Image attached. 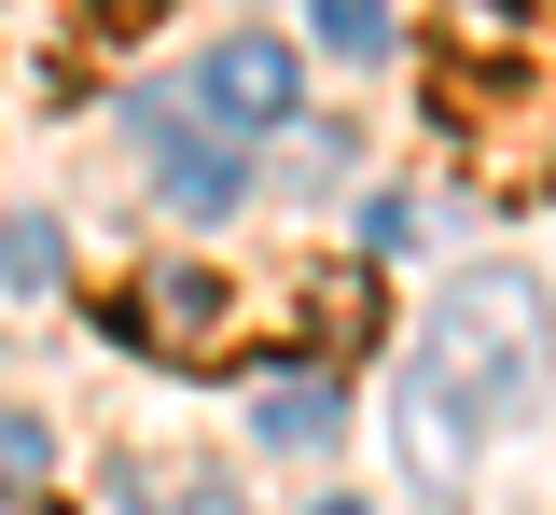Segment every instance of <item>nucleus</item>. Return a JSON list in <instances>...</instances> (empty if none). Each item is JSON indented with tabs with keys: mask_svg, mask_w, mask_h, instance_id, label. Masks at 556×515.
<instances>
[{
	"mask_svg": "<svg viewBox=\"0 0 556 515\" xmlns=\"http://www.w3.org/2000/svg\"><path fill=\"white\" fill-rule=\"evenodd\" d=\"M543 390V293L529 279H459V293L431 306V349H417L404 376V445H417V474H459L473 460V418H515Z\"/></svg>",
	"mask_w": 556,
	"mask_h": 515,
	"instance_id": "f257e3e1",
	"label": "nucleus"
},
{
	"mask_svg": "<svg viewBox=\"0 0 556 515\" xmlns=\"http://www.w3.org/2000/svg\"><path fill=\"white\" fill-rule=\"evenodd\" d=\"M112 335L126 349H153V363H181V376H208V363H237V279H208V265H153V279H126L112 293Z\"/></svg>",
	"mask_w": 556,
	"mask_h": 515,
	"instance_id": "f03ea898",
	"label": "nucleus"
},
{
	"mask_svg": "<svg viewBox=\"0 0 556 515\" xmlns=\"http://www.w3.org/2000/svg\"><path fill=\"white\" fill-rule=\"evenodd\" d=\"M139 153H153V181H167V196H181L195 223H223L237 196H251V181H237V153L208 140L195 112H167V98H139Z\"/></svg>",
	"mask_w": 556,
	"mask_h": 515,
	"instance_id": "7ed1b4c3",
	"label": "nucleus"
},
{
	"mask_svg": "<svg viewBox=\"0 0 556 515\" xmlns=\"http://www.w3.org/2000/svg\"><path fill=\"white\" fill-rule=\"evenodd\" d=\"M195 112H208V126H292V56L251 42V28L208 42V56H195Z\"/></svg>",
	"mask_w": 556,
	"mask_h": 515,
	"instance_id": "20e7f679",
	"label": "nucleus"
},
{
	"mask_svg": "<svg viewBox=\"0 0 556 515\" xmlns=\"http://www.w3.org/2000/svg\"><path fill=\"white\" fill-rule=\"evenodd\" d=\"M251 432H265V445H334V432H348L334 376H320V363H292V376H265V404H251Z\"/></svg>",
	"mask_w": 556,
	"mask_h": 515,
	"instance_id": "39448f33",
	"label": "nucleus"
},
{
	"mask_svg": "<svg viewBox=\"0 0 556 515\" xmlns=\"http://www.w3.org/2000/svg\"><path fill=\"white\" fill-rule=\"evenodd\" d=\"M362 321H376V279H362V265H320V279H306V335H320V349H362Z\"/></svg>",
	"mask_w": 556,
	"mask_h": 515,
	"instance_id": "423d86ee",
	"label": "nucleus"
},
{
	"mask_svg": "<svg viewBox=\"0 0 556 515\" xmlns=\"http://www.w3.org/2000/svg\"><path fill=\"white\" fill-rule=\"evenodd\" d=\"M42 474H56V432H42L28 404H0V502H28Z\"/></svg>",
	"mask_w": 556,
	"mask_h": 515,
	"instance_id": "0eeeda50",
	"label": "nucleus"
},
{
	"mask_svg": "<svg viewBox=\"0 0 556 515\" xmlns=\"http://www.w3.org/2000/svg\"><path fill=\"white\" fill-rule=\"evenodd\" d=\"M334 56H390V0H306Z\"/></svg>",
	"mask_w": 556,
	"mask_h": 515,
	"instance_id": "6e6552de",
	"label": "nucleus"
},
{
	"mask_svg": "<svg viewBox=\"0 0 556 515\" xmlns=\"http://www.w3.org/2000/svg\"><path fill=\"white\" fill-rule=\"evenodd\" d=\"M56 279V223H0V293H42Z\"/></svg>",
	"mask_w": 556,
	"mask_h": 515,
	"instance_id": "1a4fd4ad",
	"label": "nucleus"
},
{
	"mask_svg": "<svg viewBox=\"0 0 556 515\" xmlns=\"http://www.w3.org/2000/svg\"><path fill=\"white\" fill-rule=\"evenodd\" d=\"M167 0H84V28H153Z\"/></svg>",
	"mask_w": 556,
	"mask_h": 515,
	"instance_id": "9d476101",
	"label": "nucleus"
},
{
	"mask_svg": "<svg viewBox=\"0 0 556 515\" xmlns=\"http://www.w3.org/2000/svg\"><path fill=\"white\" fill-rule=\"evenodd\" d=\"M0 515H42V502H0Z\"/></svg>",
	"mask_w": 556,
	"mask_h": 515,
	"instance_id": "9b49d317",
	"label": "nucleus"
},
{
	"mask_svg": "<svg viewBox=\"0 0 556 515\" xmlns=\"http://www.w3.org/2000/svg\"><path fill=\"white\" fill-rule=\"evenodd\" d=\"M320 515H362V502H320Z\"/></svg>",
	"mask_w": 556,
	"mask_h": 515,
	"instance_id": "f8f14e48",
	"label": "nucleus"
}]
</instances>
